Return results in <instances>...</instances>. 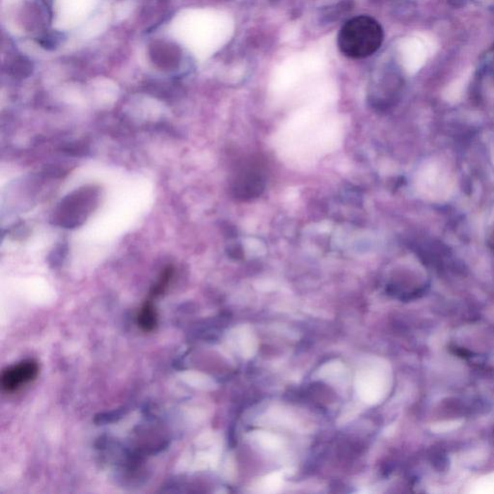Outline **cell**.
<instances>
[{
	"mask_svg": "<svg viewBox=\"0 0 494 494\" xmlns=\"http://www.w3.org/2000/svg\"><path fill=\"white\" fill-rule=\"evenodd\" d=\"M137 324H139L140 329L147 332L153 331L157 327L158 314L152 301L148 300L142 306L141 310L137 316Z\"/></svg>",
	"mask_w": 494,
	"mask_h": 494,
	"instance_id": "obj_5",
	"label": "cell"
},
{
	"mask_svg": "<svg viewBox=\"0 0 494 494\" xmlns=\"http://www.w3.org/2000/svg\"><path fill=\"white\" fill-rule=\"evenodd\" d=\"M97 200V191L94 189L85 187L74 192L59 205L54 215L56 222L64 227H77L91 214Z\"/></svg>",
	"mask_w": 494,
	"mask_h": 494,
	"instance_id": "obj_2",
	"label": "cell"
},
{
	"mask_svg": "<svg viewBox=\"0 0 494 494\" xmlns=\"http://www.w3.org/2000/svg\"><path fill=\"white\" fill-rule=\"evenodd\" d=\"M39 370L40 369L35 360L22 361L2 372L0 386L4 391L13 393L37 378Z\"/></svg>",
	"mask_w": 494,
	"mask_h": 494,
	"instance_id": "obj_3",
	"label": "cell"
},
{
	"mask_svg": "<svg viewBox=\"0 0 494 494\" xmlns=\"http://www.w3.org/2000/svg\"><path fill=\"white\" fill-rule=\"evenodd\" d=\"M151 56L158 66L165 69H172L179 64L181 51L178 46L168 43H156L151 48Z\"/></svg>",
	"mask_w": 494,
	"mask_h": 494,
	"instance_id": "obj_4",
	"label": "cell"
},
{
	"mask_svg": "<svg viewBox=\"0 0 494 494\" xmlns=\"http://www.w3.org/2000/svg\"><path fill=\"white\" fill-rule=\"evenodd\" d=\"M382 41L381 25L369 15H357L341 28L337 44L341 53L348 58L363 59L376 53Z\"/></svg>",
	"mask_w": 494,
	"mask_h": 494,
	"instance_id": "obj_1",
	"label": "cell"
}]
</instances>
